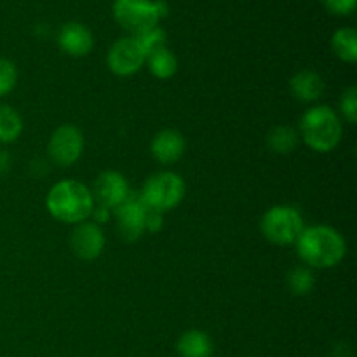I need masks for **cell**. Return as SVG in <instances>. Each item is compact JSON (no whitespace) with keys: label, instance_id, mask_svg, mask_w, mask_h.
Here are the masks:
<instances>
[{"label":"cell","instance_id":"obj_1","mask_svg":"<svg viewBox=\"0 0 357 357\" xmlns=\"http://www.w3.org/2000/svg\"><path fill=\"white\" fill-rule=\"evenodd\" d=\"M295 246L300 260L312 268H333L347 255L344 236L330 225L307 227Z\"/></svg>","mask_w":357,"mask_h":357},{"label":"cell","instance_id":"obj_2","mask_svg":"<svg viewBox=\"0 0 357 357\" xmlns=\"http://www.w3.org/2000/svg\"><path fill=\"white\" fill-rule=\"evenodd\" d=\"M45 206L52 218L68 225H77L91 218L94 199L91 188L77 180H61L52 185L45 197Z\"/></svg>","mask_w":357,"mask_h":357},{"label":"cell","instance_id":"obj_3","mask_svg":"<svg viewBox=\"0 0 357 357\" xmlns=\"http://www.w3.org/2000/svg\"><path fill=\"white\" fill-rule=\"evenodd\" d=\"M344 128L333 108L316 105L300 119V136L310 150L317 153L333 152L340 145Z\"/></svg>","mask_w":357,"mask_h":357},{"label":"cell","instance_id":"obj_4","mask_svg":"<svg viewBox=\"0 0 357 357\" xmlns=\"http://www.w3.org/2000/svg\"><path fill=\"white\" fill-rule=\"evenodd\" d=\"M167 3L164 0H115L112 6L115 21L132 37L159 26L160 20L167 16Z\"/></svg>","mask_w":357,"mask_h":357},{"label":"cell","instance_id":"obj_5","mask_svg":"<svg viewBox=\"0 0 357 357\" xmlns=\"http://www.w3.org/2000/svg\"><path fill=\"white\" fill-rule=\"evenodd\" d=\"M185 192H187V185L180 174L173 171H159L145 181L139 197L150 211L164 215L180 206Z\"/></svg>","mask_w":357,"mask_h":357},{"label":"cell","instance_id":"obj_6","mask_svg":"<svg viewBox=\"0 0 357 357\" xmlns=\"http://www.w3.org/2000/svg\"><path fill=\"white\" fill-rule=\"evenodd\" d=\"M261 234L265 239L275 246H289L298 241L300 234L305 229L302 215L291 206H272L265 211L260 222Z\"/></svg>","mask_w":357,"mask_h":357},{"label":"cell","instance_id":"obj_7","mask_svg":"<svg viewBox=\"0 0 357 357\" xmlns=\"http://www.w3.org/2000/svg\"><path fill=\"white\" fill-rule=\"evenodd\" d=\"M149 211L150 209L142 201L139 194L129 192L126 201L121 202L112 211L115 223H117L119 236L128 241V243L138 241L146 232V215H149Z\"/></svg>","mask_w":357,"mask_h":357},{"label":"cell","instance_id":"obj_8","mask_svg":"<svg viewBox=\"0 0 357 357\" xmlns=\"http://www.w3.org/2000/svg\"><path fill=\"white\" fill-rule=\"evenodd\" d=\"M84 152V135L77 126L63 124L51 135L47 153L54 164L68 167L80 159Z\"/></svg>","mask_w":357,"mask_h":357},{"label":"cell","instance_id":"obj_9","mask_svg":"<svg viewBox=\"0 0 357 357\" xmlns=\"http://www.w3.org/2000/svg\"><path fill=\"white\" fill-rule=\"evenodd\" d=\"M145 52L135 37H122L112 44L107 54V65L117 77H131L145 65Z\"/></svg>","mask_w":357,"mask_h":357},{"label":"cell","instance_id":"obj_10","mask_svg":"<svg viewBox=\"0 0 357 357\" xmlns=\"http://www.w3.org/2000/svg\"><path fill=\"white\" fill-rule=\"evenodd\" d=\"M105 244H107V239L101 227L89 220L77 223L70 236V250L79 260L84 261H93L100 258Z\"/></svg>","mask_w":357,"mask_h":357},{"label":"cell","instance_id":"obj_11","mask_svg":"<svg viewBox=\"0 0 357 357\" xmlns=\"http://www.w3.org/2000/svg\"><path fill=\"white\" fill-rule=\"evenodd\" d=\"M129 192L131 190H129V183L124 174L119 171H103L94 180L91 194H93L94 204L114 211L121 202L126 201Z\"/></svg>","mask_w":357,"mask_h":357},{"label":"cell","instance_id":"obj_12","mask_svg":"<svg viewBox=\"0 0 357 357\" xmlns=\"http://www.w3.org/2000/svg\"><path fill=\"white\" fill-rule=\"evenodd\" d=\"M58 45L63 52L72 58H84L93 51L94 37L86 24L72 21V23L63 24L59 30Z\"/></svg>","mask_w":357,"mask_h":357},{"label":"cell","instance_id":"obj_13","mask_svg":"<svg viewBox=\"0 0 357 357\" xmlns=\"http://www.w3.org/2000/svg\"><path fill=\"white\" fill-rule=\"evenodd\" d=\"M185 149H187V142L176 129H162L153 136L150 143V152L153 159L164 166L178 162L183 157Z\"/></svg>","mask_w":357,"mask_h":357},{"label":"cell","instance_id":"obj_14","mask_svg":"<svg viewBox=\"0 0 357 357\" xmlns=\"http://www.w3.org/2000/svg\"><path fill=\"white\" fill-rule=\"evenodd\" d=\"M324 89H326L324 79L312 70H302V72L295 73L289 80V91L295 96V100L302 101V103L317 101L324 94Z\"/></svg>","mask_w":357,"mask_h":357},{"label":"cell","instance_id":"obj_15","mask_svg":"<svg viewBox=\"0 0 357 357\" xmlns=\"http://www.w3.org/2000/svg\"><path fill=\"white\" fill-rule=\"evenodd\" d=\"M176 351L180 357H211L215 344L202 330H187L178 338Z\"/></svg>","mask_w":357,"mask_h":357},{"label":"cell","instance_id":"obj_16","mask_svg":"<svg viewBox=\"0 0 357 357\" xmlns=\"http://www.w3.org/2000/svg\"><path fill=\"white\" fill-rule=\"evenodd\" d=\"M145 63L149 65L150 73H152L155 79L160 80L171 79V77L176 75L178 72V58L167 45L166 47L157 49L152 54L146 56Z\"/></svg>","mask_w":357,"mask_h":357},{"label":"cell","instance_id":"obj_17","mask_svg":"<svg viewBox=\"0 0 357 357\" xmlns=\"http://www.w3.org/2000/svg\"><path fill=\"white\" fill-rule=\"evenodd\" d=\"M331 49L340 61L354 65L357 61V31L351 26L338 28L331 37Z\"/></svg>","mask_w":357,"mask_h":357},{"label":"cell","instance_id":"obj_18","mask_svg":"<svg viewBox=\"0 0 357 357\" xmlns=\"http://www.w3.org/2000/svg\"><path fill=\"white\" fill-rule=\"evenodd\" d=\"M300 135L291 126L279 124L267 135V146L279 155H289L298 146Z\"/></svg>","mask_w":357,"mask_h":357},{"label":"cell","instance_id":"obj_19","mask_svg":"<svg viewBox=\"0 0 357 357\" xmlns=\"http://www.w3.org/2000/svg\"><path fill=\"white\" fill-rule=\"evenodd\" d=\"M23 132V119L20 112L10 105L0 103V143L9 145L14 143Z\"/></svg>","mask_w":357,"mask_h":357},{"label":"cell","instance_id":"obj_20","mask_svg":"<svg viewBox=\"0 0 357 357\" xmlns=\"http://www.w3.org/2000/svg\"><path fill=\"white\" fill-rule=\"evenodd\" d=\"M314 275L309 267H295L289 271L288 274V286L291 289L293 295L296 296H305L312 291L314 288Z\"/></svg>","mask_w":357,"mask_h":357},{"label":"cell","instance_id":"obj_21","mask_svg":"<svg viewBox=\"0 0 357 357\" xmlns=\"http://www.w3.org/2000/svg\"><path fill=\"white\" fill-rule=\"evenodd\" d=\"M135 38L138 40L139 47H142V51L145 52V56L152 54V52L157 51V49L166 47L167 44V33L160 26H155L152 28V30L143 31V33L136 35Z\"/></svg>","mask_w":357,"mask_h":357},{"label":"cell","instance_id":"obj_22","mask_svg":"<svg viewBox=\"0 0 357 357\" xmlns=\"http://www.w3.org/2000/svg\"><path fill=\"white\" fill-rule=\"evenodd\" d=\"M17 84V68L10 59L0 58V98L7 96Z\"/></svg>","mask_w":357,"mask_h":357},{"label":"cell","instance_id":"obj_23","mask_svg":"<svg viewBox=\"0 0 357 357\" xmlns=\"http://www.w3.org/2000/svg\"><path fill=\"white\" fill-rule=\"evenodd\" d=\"M340 112L349 124H356L357 121V89L354 86L349 87L340 100Z\"/></svg>","mask_w":357,"mask_h":357},{"label":"cell","instance_id":"obj_24","mask_svg":"<svg viewBox=\"0 0 357 357\" xmlns=\"http://www.w3.org/2000/svg\"><path fill=\"white\" fill-rule=\"evenodd\" d=\"M357 0H323V6L335 16H349L356 10Z\"/></svg>","mask_w":357,"mask_h":357},{"label":"cell","instance_id":"obj_25","mask_svg":"<svg viewBox=\"0 0 357 357\" xmlns=\"http://www.w3.org/2000/svg\"><path fill=\"white\" fill-rule=\"evenodd\" d=\"M162 216L164 215H160V213L149 211V215H146V230H149V232H159L164 225Z\"/></svg>","mask_w":357,"mask_h":357},{"label":"cell","instance_id":"obj_26","mask_svg":"<svg viewBox=\"0 0 357 357\" xmlns=\"http://www.w3.org/2000/svg\"><path fill=\"white\" fill-rule=\"evenodd\" d=\"M110 215H112L110 209L103 208V206H94L93 215H91V218H93L94 223H98V225H100V223L107 222V220L110 218Z\"/></svg>","mask_w":357,"mask_h":357}]
</instances>
